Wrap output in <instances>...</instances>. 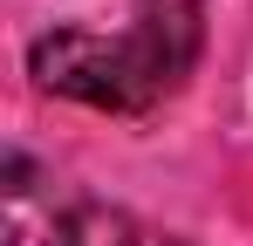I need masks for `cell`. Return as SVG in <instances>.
Wrapping results in <instances>:
<instances>
[{
    "label": "cell",
    "instance_id": "obj_1",
    "mask_svg": "<svg viewBox=\"0 0 253 246\" xmlns=\"http://www.w3.org/2000/svg\"><path fill=\"white\" fill-rule=\"evenodd\" d=\"M206 48L199 0H130L124 28H48L28 48V76L48 96H69L110 117H144L171 103Z\"/></svg>",
    "mask_w": 253,
    "mask_h": 246
},
{
    "label": "cell",
    "instance_id": "obj_2",
    "mask_svg": "<svg viewBox=\"0 0 253 246\" xmlns=\"http://www.w3.org/2000/svg\"><path fill=\"white\" fill-rule=\"evenodd\" d=\"M0 199H7V246H62V226L76 205H55V178L35 171L28 151H7Z\"/></svg>",
    "mask_w": 253,
    "mask_h": 246
},
{
    "label": "cell",
    "instance_id": "obj_3",
    "mask_svg": "<svg viewBox=\"0 0 253 246\" xmlns=\"http://www.w3.org/2000/svg\"><path fill=\"white\" fill-rule=\"evenodd\" d=\"M62 246H185L171 233H151L137 226L130 212H103V205H76L69 226H62Z\"/></svg>",
    "mask_w": 253,
    "mask_h": 246
}]
</instances>
